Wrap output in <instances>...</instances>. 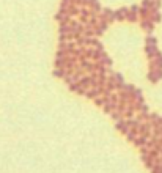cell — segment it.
Segmentation results:
<instances>
[{
  "label": "cell",
  "instance_id": "cell-1",
  "mask_svg": "<svg viewBox=\"0 0 162 173\" xmlns=\"http://www.w3.org/2000/svg\"><path fill=\"white\" fill-rule=\"evenodd\" d=\"M140 25H142V28L146 30L148 33H151V32H153V28H154V22L151 21L150 18H148V19H140Z\"/></svg>",
  "mask_w": 162,
  "mask_h": 173
},
{
  "label": "cell",
  "instance_id": "cell-2",
  "mask_svg": "<svg viewBox=\"0 0 162 173\" xmlns=\"http://www.w3.org/2000/svg\"><path fill=\"white\" fill-rule=\"evenodd\" d=\"M162 77V69H151V72L148 74V79L151 82H157Z\"/></svg>",
  "mask_w": 162,
  "mask_h": 173
},
{
  "label": "cell",
  "instance_id": "cell-3",
  "mask_svg": "<svg viewBox=\"0 0 162 173\" xmlns=\"http://www.w3.org/2000/svg\"><path fill=\"white\" fill-rule=\"evenodd\" d=\"M145 51H146V55H148L150 58H154L157 54H159L156 44H146V49H145Z\"/></svg>",
  "mask_w": 162,
  "mask_h": 173
},
{
  "label": "cell",
  "instance_id": "cell-4",
  "mask_svg": "<svg viewBox=\"0 0 162 173\" xmlns=\"http://www.w3.org/2000/svg\"><path fill=\"white\" fill-rule=\"evenodd\" d=\"M127 11H129V8H120L118 11H115V21H124Z\"/></svg>",
  "mask_w": 162,
  "mask_h": 173
},
{
  "label": "cell",
  "instance_id": "cell-5",
  "mask_svg": "<svg viewBox=\"0 0 162 173\" xmlns=\"http://www.w3.org/2000/svg\"><path fill=\"white\" fill-rule=\"evenodd\" d=\"M137 14H139L137 11L129 9V11H127V14H126V19H127L129 22H136V21H137Z\"/></svg>",
  "mask_w": 162,
  "mask_h": 173
}]
</instances>
